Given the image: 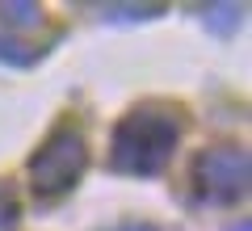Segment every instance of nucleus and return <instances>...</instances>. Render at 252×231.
<instances>
[{"label": "nucleus", "mask_w": 252, "mask_h": 231, "mask_svg": "<svg viewBox=\"0 0 252 231\" xmlns=\"http://www.w3.org/2000/svg\"><path fill=\"white\" fill-rule=\"evenodd\" d=\"M160 4H139V9H105V17L114 21H143V17H160Z\"/></svg>", "instance_id": "5"}, {"label": "nucleus", "mask_w": 252, "mask_h": 231, "mask_svg": "<svg viewBox=\"0 0 252 231\" xmlns=\"http://www.w3.org/2000/svg\"><path fill=\"white\" fill-rule=\"evenodd\" d=\"M114 231H156V227H147V223H130V227H114Z\"/></svg>", "instance_id": "6"}, {"label": "nucleus", "mask_w": 252, "mask_h": 231, "mask_svg": "<svg viewBox=\"0 0 252 231\" xmlns=\"http://www.w3.org/2000/svg\"><path fill=\"white\" fill-rule=\"evenodd\" d=\"M84 164H89V143H84V134L76 126H59L34 151V160H30V185L42 198H59L80 181Z\"/></svg>", "instance_id": "2"}, {"label": "nucleus", "mask_w": 252, "mask_h": 231, "mask_svg": "<svg viewBox=\"0 0 252 231\" xmlns=\"http://www.w3.org/2000/svg\"><path fill=\"white\" fill-rule=\"evenodd\" d=\"M248 156H244V147H235V143H215V147H206L198 156V164H193V181H198V198H206V202H240L244 194H248Z\"/></svg>", "instance_id": "3"}, {"label": "nucleus", "mask_w": 252, "mask_h": 231, "mask_svg": "<svg viewBox=\"0 0 252 231\" xmlns=\"http://www.w3.org/2000/svg\"><path fill=\"white\" fill-rule=\"evenodd\" d=\"M177 143H181V114H172L164 105H139L114 131L109 160H114L118 172L152 177V172H160L172 160Z\"/></svg>", "instance_id": "1"}, {"label": "nucleus", "mask_w": 252, "mask_h": 231, "mask_svg": "<svg viewBox=\"0 0 252 231\" xmlns=\"http://www.w3.org/2000/svg\"><path fill=\"white\" fill-rule=\"evenodd\" d=\"M17 219H21V202H17L9 181H0V231H13Z\"/></svg>", "instance_id": "4"}]
</instances>
